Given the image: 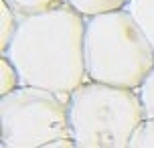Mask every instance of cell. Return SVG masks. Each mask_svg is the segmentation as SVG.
Listing matches in <instances>:
<instances>
[{
  "label": "cell",
  "instance_id": "6da1fadb",
  "mask_svg": "<svg viewBox=\"0 0 154 148\" xmlns=\"http://www.w3.org/2000/svg\"><path fill=\"white\" fill-rule=\"evenodd\" d=\"M23 85L69 97L87 81L85 16L69 4L20 16L12 43L4 51Z\"/></svg>",
  "mask_w": 154,
  "mask_h": 148
},
{
  "label": "cell",
  "instance_id": "7a4b0ae2",
  "mask_svg": "<svg viewBox=\"0 0 154 148\" xmlns=\"http://www.w3.org/2000/svg\"><path fill=\"white\" fill-rule=\"evenodd\" d=\"M152 69V43L126 8L85 18L87 81L140 89Z\"/></svg>",
  "mask_w": 154,
  "mask_h": 148
},
{
  "label": "cell",
  "instance_id": "3957f363",
  "mask_svg": "<svg viewBox=\"0 0 154 148\" xmlns=\"http://www.w3.org/2000/svg\"><path fill=\"white\" fill-rule=\"evenodd\" d=\"M71 140L79 148H130L146 122L138 89L85 81L67 97Z\"/></svg>",
  "mask_w": 154,
  "mask_h": 148
},
{
  "label": "cell",
  "instance_id": "277c9868",
  "mask_svg": "<svg viewBox=\"0 0 154 148\" xmlns=\"http://www.w3.org/2000/svg\"><path fill=\"white\" fill-rule=\"evenodd\" d=\"M69 136V108L61 95L31 85L0 95L2 148H41Z\"/></svg>",
  "mask_w": 154,
  "mask_h": 148
},
{
  "label": "cell",
  "instance_id": "5b68a950",
  "mask_svg": "<svg viewBox=\"0 0 154 148\" xmlns=\"http://www.w3.org/2000/svg\"><path fill=\"white\" fill-rule=\"evenodd\" d=\"M67 4L75 8L79 14H83L85 18H89V16L124 10V8H128L130 0H67Z\"/></svg>",
  "mask_w": 154,
  "mask_h": 148
},
{
  "label": "cell",
  "instance_id": "8992f818",
  "mask_svg": "<svg viewBox=\"0 0 154 148\" xmlns=\"http://www.w3.org/2000/svg\"><path fill=\"white\" fill-rule=\"evenodd\" d=\"M126 10L136 18V23L154 47V0H130Z\"/></svg>",
  "mask_w": 154,
  "mask_h": 148
},
{
  "label": "cell",
  "instance_id": "52a82bcc",
  "mask_svg": "<svg viewBox=\"0 0 154 148\" xmlns=\"http://www.w3.org/2000/svg\"><path fill=\"white\" fill-rule=\"evenodd\" d=\"M20 23V16L8 6L4 0H0V53H4L8 45L12 43Z\"/></svg>",
  "mask_w": 154,
  "mask_h": 148
},
{
  "label": "cell",
  "instance_id": "ba28073f",
  "mask_svg": "<svg viewBox=\"0 0 154 148\" xmlns=\"http://www.w3.org/2000/svg\"><path fill=\"white\" fill-rule=\"evenodd\" d=\"M4 2H6L18 16L38 14V12L53 10V8H57V6L67 4V0H4Z\"/></svg>",
  "mask_w": 154,
  "mask_h": 148
},
{
  "label": "cell",
  "instance_id": "9c48e42d",
  "mask_svg": "<svg viewBox=\"0 0 154 148\" xmlns=\"http://www.w3.org/2000/svg\"><path fill=\"white\" fill-rule=\"evenodd\" d=\"M23 85V81H20V75H18V71L16 67L12 65V61L8 59V57H0V95H6L10 91H14L18 87Z\"/></svg>",
  "mask_w": 154,
  "mask_h": 148
},
{
  "label": "cell",
  "instance_id": "30bf717a",
  "mask_svg": "<svg viewBox=\"0 0 154 148\" xmlns=\"http://www.w3.org/2000/svg\"><path fill=\"white\" fill-rule=\"evenodd\" d=\"M130 148H154V120L148 118L144 124L138 128L130 142Z\"/></svg>",
  "mask_w": 154,
  "mask_h": 148
},
{
  "label": "cell",
  "instance_id": "8fae6325",
  "mask_svg": "<svg viewBox=\"0 0 154 148\" xmlns=\"http://www.w3.org/2000/svg\"><path fill=\"white\" fill-rule=\"evenodd\" d=\"M140 100H142V106H144V112H146V120H154V69L150 71V75L146 77V81L140 85L138 89Z\"/></svg>",
  "mask_w": 154,
  "mask_h": 148
},
{
  "label": "cell",
  "instance_id": "7c38bea8",
  "mask_svg": "<svg viewBox=\"0 0 154 148\" xmlns=\"http://www.w3.org/2000/svg\"><path fill=\"white\" fill-rule=\"evenodd\" d=\"M41 148H79L71 138H63V140H57V142H51V144H45Z\"/></svg>",
  "mask_w": 154,
  "mask_h": 148
}]
</instances>
